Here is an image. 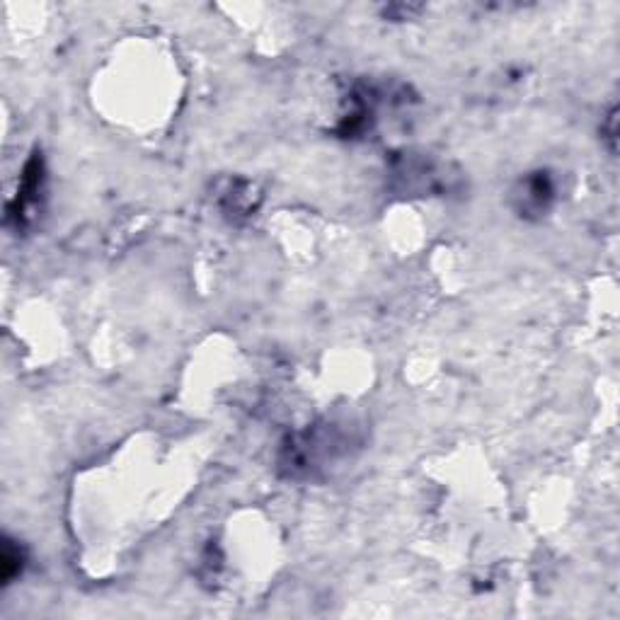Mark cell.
<instances>
[{
    "instance_id": "1",
    "label": "cell",
    "mask_w": 620,
    "mask_h": 620,
    "mask_svg": "<svg viewBox=\"0 0 620 620\" xmlns=\"http://www.w3.org/2000/svg\"><path fill=\"white\" fill-rule=\"evenodd\" d=\"M44 160L42 155L34 153L30 160H27L25 170H22V180L20 189H17L15 202L8 206V221H15L17 231L25 228L27 223L32 221L37 209L42 206V192H44Z\"/></svg>"
},
{
    "instance_id": "2",
    "label": "cell",
    "mask_w": 620,
    "mask_h": 620,
    "mask_svg": "<svg viewBox=\"0 0 620 620\" xmlns=\"http://www.w3.org/2000/svg\"><path fill=\"white\" fill-rule=\"evenodd\" d=\"M555 197V185L548 172H533L521 182L516 199H519L521 214H543L548 211L550 202Z\"/></svg>"
},
{
    "instance_id": "3",
    "label": "cell",
    "mask_w": 620,
    "mask_h": 620,
    "mask_svg": "<svg viewBox=\"0 0 620 620\" xmlns=\"http://www.w3.org/2000/svg\"><path fill=\"white\" fill-rule=\"evenodd\" d=\"M3 582L10 584L15 577H20L22 567H25V553H22L20 545L13 541H5L3 545Z\"/></svg>"
}]
</instances>
